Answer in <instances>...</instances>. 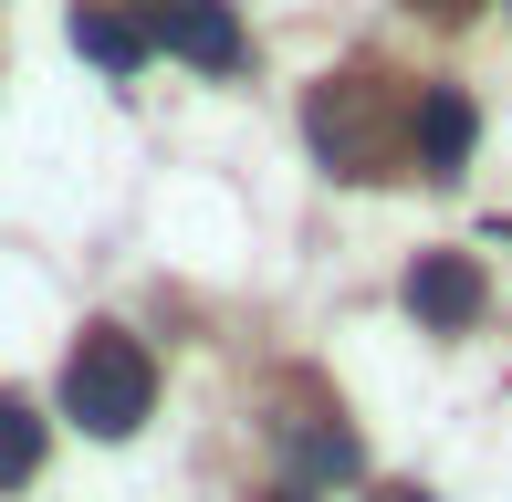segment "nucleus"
<instances>
[{
  "label": "nucleus",
  "mask_w": 512,
  "mask_h": 502,
  "mask_svg": "<svg viewBox=\"0 0 512 502\" xmlns=\"http://www.w3.org/2000/svg\"><path fill=\"white\" fill-rule=\"evenodd\" d=\"M147 408H157V356L126 325H84L74 356H63V419L84 440H136Z\"/></svg>",
  "instance_id": "f257e3e1"
},
{
  "label": "nucleus",
  "mask_w": 512,
  "mask_h": 502,
  "mask_svg": "<svg viewBox=\"0 0 512 502\" xmlns=\"http://www.w3.org/2000/svg\"><path fill=\"white\" fill-rule=\"evenodd\" d=\"M387 116H418V95H387V74H324L314 95H304V136H314V157L335 178H398V136H387Z\"/></svg>",
  "instance_id": "f03ea898"
},
{
  "label": "nucleus",
  "mask_w": 512,
  "mask_h": 502,
  "mask_svg": "<svg viewBox=\"0 0 512 502\" xmlns=\"http://www.w3.org/2000/svg\"><path fill=\"white\" fill-rule=\"evenodd\" d=\"M398 304H408L429 335H471V325H481V304H492V283H481L471 251H418L408 283H398Z\"/></svg>",
  "instance_id": "7ed1b4c3"
},
{
  "label": "nucleus",
  "mask_w": 512,
  "mask_h": 502,
  "mask_svg": "<svg viewBox=\"0 0 512 502\" xmlns=\"http://www.w3.org/2000/svg\"><path fill=\"white\" fill-rule=\"evenodd\" d=\"M147 32H157V53L199 63V74H241V53H251L230 0H147Z\"/></svg>",
  "instance_id": "20e7f679"
},
{
  "label": "nucleus",
  "mask_w": 512,
  "mask_h": 502,
  "mask_svg": "<svg viewBox=\"0 0 512 502\" xmlns=\"http://www.w3.org/2000/svg\"><path fill=\"white\" fill-rule=\"evenodd\" d=\"M481 147V105L460 95V84H418V116H408V157L418 178H460Z\"/></svg>",
  "instance_id": "39448f33"
},
{
  "label": "nucleus",
  "mask_w": 512,
  "mask_h": 502,
  "mask_svg": "<svg viewBox=\"0 0 512 502\" xmlns=\"http://www.w3.org/2000/svg\"><path fill=\"white\" fill-rule=\"evenodd\" d=\"M74 53H84V63H105V74H147L157 32H147L136 11H115V0H74Z\"/></svg>",
  "instance_id": "423d86ee"
},
{
  "label": "nucleus",
  "mask_w": 512,
  "mask_h": 502,
  "mask_svg": "<svg viewBox=\"0 0 512 502\" xmlns=\"http://www.w3.org/2000/svg\"><path fill=\"white\" fill-rule=\"evenodd\" d=\"M283 450H293V471H304V492H314V482H356V471H366V450H356V429H345V419H293Z\"/></svg>",
  "instance_id": "0eeeda50"
},
{
  "label": "nucleus",
  "mask_w": 512,
  "mask_h": 502,
  "mask_svg": "<svg viewBox=\"0 0 512 502\" xmlns=\"http://www.w3.org/2000/svg\"><path fill=\"white\" fill-rule=\"evenodd\" d=\"M32 471H42V408L0 387V492H21Z\"/></svg>",
  "instance_id": "6e6552de"
},
{
  "label": "nucleus",
  "mask_w": 512,
  "mask_h": 502,
  "mask_svg": "<svg viewBox=\"0 0 512 502\" xmlns=\"http://www.w3.org/2000/svg\"><path fill=\"white\" fill-rule=\"evenodd\" d=\"M272 502H314V492H304V482H283V492H272Z\"/></svg>",
  "instance_id": "1a4fd4ad"
},
{
  "label": "nucleus",
  "mask_w": 512,
  "mask_h": 502,
  "mask_svg": "<svg viewBox=\"0 0 512 502\" xmlns=\"http://www.w3.org/2000/svg\"><path fill=\"white\" fill-rule=\"evenodd\" d=\"M429 11H471V0H429Z\"/></svg>",
  "instance_id": "9d476101"
},
{
  "label": "nucleus",
  "mask_w": 512,
  "mask_h": 502,
  "mask_svg": "<svg viewBox=\"0 0 512 502\" xmlns=\"http://www.w3.org/2000/svg\"><path fill=\"white\" fill-rule=\"evenodd\" d=\"M387 502H429V492H387Z\"/></svg>",
  "instance_id": "9b49d317"
}]
</instances>
